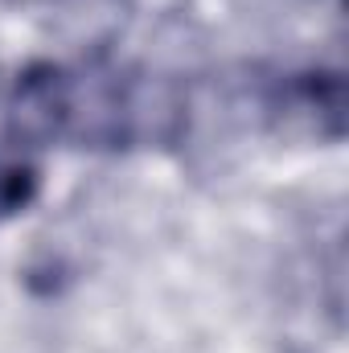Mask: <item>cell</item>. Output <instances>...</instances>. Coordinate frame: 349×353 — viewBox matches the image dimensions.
I'll list each match as a JSON object with an SVG mask.
<instances>
[{
	"label": "cell",
	"mask_w": 349,
	"mask_h": 353,
	"mask_svg": "<svg viewBox=\"0 0 349 353\" xmlns=\"http://www.w3.org/2000/svg\"><path fill=\"white\" fill-rule=\"evenodd\" d=\"M62 111H66V87L54 70H33L29 79H21L17 99H12V128L37 140L58 128Z\"/></svg>",
	"instance_id": "cell-1"
},
{
	"label": "cell",
	"mask_w": 349,
	"mask_h": 353,
	"mask_svg": "<svg viewBox=\"0 0 349 353\" xmlns=\"http://www.w3.org/2000/svg\"><path fill=\"white\" fill-rule=\"evenodd\" d=\"M33 197V173L29 169H0V214L21 210Z\"/></svg>",
	"instance_id": "cell-2"
}]
</instances>
